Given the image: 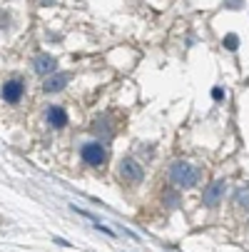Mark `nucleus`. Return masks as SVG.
<instances>
[{
  "mask_svg": "<svg viewBox=\"0 0 249 252\" xmlns=\"http://www.w3.org/2000/svg\"><path fill=\"white\" fill-rule=\"evenodd\" d=\"M165 200H167L172 207H177V205H180V197H177V192H167V195H165Z\"/></svg>",
  "mask_w": 249,
  "mask_h": 252,
  "instance_id": "10",
  "label": "nucleus"
},
{
  "mask_svg": "<svg viewBox=\"0 0 249 252\" xmlns=\"http://www.w3.org/2000/svg\"><path fill=\"white\" fill-rule=\"evenodd\" d=\"M224 183L222 180H217V183H212L207 190H204V205L207 207H217L220 205V200H222V195H224Z\"/></svg>",
  "mask_w": 249,
  "mask_h": 252,
  "instance_id": "4",
  "label": "nucleus"
},
{
  "mask_svg": "<svg viewBox=\"0 0 249 252\" xmlns=\"http://www.w3.org/2000/svg\"><path fill=\"white\" fill-rule=\"evenodd\" d=\"M237 200H239V202H244V205H249V185H247V188H242V190L237 192Z\"/></svg>",
  "mask_w": 249,
  "mask_h": 252,
  "instance_id": "9",
  "label": "nucleus"
},
{
  "mask_svg": "<svg viewBox=\"0 0 249 252\" xmlns=\"http://www.w3.org/2000/svg\"><path fill=\"white\" fill-rule=\"evenodd\" d=\"M23 93H25L23 80H8V83L3 85V100H5V102H18V100L23 97Z\"/></svg>",
  "mask_w": 249,
  "mask_h": 252,
  "instance_id": "5",
  "label": "nucleus"
},
{
  "mask_svg": "<svg viewBox=\"0 0 249 252\" xmlns=\"http://www.w3.org/2000/svg\"><path fill=\"white\" fill-rule=\"evenodd\" d=\"M169 177H172L180 188H192V185H197L199 172H197V167H192L190 162H174L172 170H169Z\"/></svg>",
  "mask_w": 249,
  "mask_h": 252,
  "instance_id": "1",
  "label": "nucleus"
},
{
  "mask_svg": "<svg viewBox=\"0 0 249 252\" xmlns=\"http://www.w3.org/2000/svg\"><path fill=\"white\" fill-rule=\"evenodd\" d=\"M227 5H232V8H234V5H239V0H227Z\"/></svg>",
  "mask_w": 249,
  "mask_h": 252,
  "instance_id": "13",
  "label": "nucleus"
},
{
  "mask_svg": "<svg viewBox=\"0 0 249 252\" xmlns=\"http://www.w3.org/2000/svg\"><path fill=\"white\" fill-rule=\"evenodd\" d=\"M142 175H145V170H142L139 162H135L132 158H125L120 162V177L125 180V183H139Z\"/></svg>",
  "mask_w": 249,
  "mask_h": 252,
  "instance_id": "3",
  "label": "nucleus"
},
{
  "mask_svg": "<svg viewBox=\"0 0 249 252\" xmlns=\"http://www.w3.org/2000/svg\"><path fill=\"white\" fill-rule=\"evenodd\" d=\"M65 83H67V75L57 73V75H53V78L45 80V90H48V93H57L60 88H65Z\"/></svg>",
  "mask_w": 249,
  "mask_h": 252,
  "instance_id": "8",
  "label": "nucleus"
},
{
  "mask_svg": "<svg viewBox=\"0 0 249 252\" xmlns=\"http://www.w3.org/2000/svg\"><path fill=\"white\" fill-rule=\"evenodd\" d=\"M222 95H224V93H222V90H220V88H217V90H215V93H212V97H215V100H222Z\"/></svg>",
  "mask_w": 249,
  "mask_h": 252,
  "instance_id": "12",
  "label": "nucleus"
},
{
  "mask_svg": "<svg viewBox=\"0 0 249 252\" xmlns=\"http://www.w3.org/2000/svg\"><path fill=\"white\" fill-rule=\"evenodd\" d=\"M48 120H50V125H53V127H65L67 115H65L62 107H50V110H48Z\"/></svg>",
  "mask_w": 249,
  "mask_h": 252,
  "instance_id": "6",
  "label": "nucleus"
},
{
  "mask_svg": "<svg viewBox=\"0 0 249 252\" xmlns=\"http://www.w3.org/2000/svg\"><path fill=\"white\" fill-rule=\"evenodd\" d=\"M83 160L92 167H100V165H105V160H108V150H105L102 145H97V142H90V145L83 148Z\"/></svg>",
  "mask_w": 249,
  "mask_h": 252,
  "instance_id": "2",
  "label": "nucleus"
},
{
  "mask_svg": "<svg viewBox=\"0 0 249 252\" xmlns=\"http://www.w3.org/2000/svg\"><path fill=\"white\" fill-rule=\"evenodd\" d=\"M224 45H227L229 50H237V35H229V38L224 40Z\"/></svg>",
  "mask_w": 249,
  "mask_h": 252,
  "instance_id": "11",
  "label": "nucleus"
},
{
  "mask_svg": "<svg viewBox=\"0 0 249 252\" xmlns=\"http://www.w3.org/2000/svg\"><path fill=\"white\" fill-rule=\"evenodd\" d=\"M35 70H38V73H53V70H55V60L50 55H38V58H35Z\"/></svg>",
  "mask_w": 249,
  "mask_h": 252,
  "instance_id": "7",
  "label": "nucleus"
}]
</instances>
